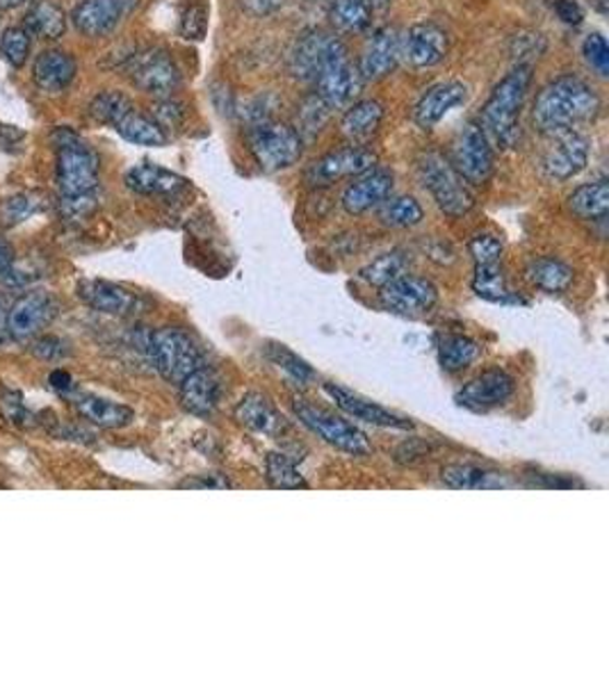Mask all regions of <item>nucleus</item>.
Segmentation results:
<instances>
[{
    "label": "nucleus",
    "mask_w": 609,
    "mask_h": 684,
    "mask_svg": "<svg viewBox=\"0 0 609 684\" xmlns=\"http://www.w3.org/2000/svg\"><path fill=\"white\" fill-rule=\"evenodd\" d=\"M56 144V181L60 210L66 219H83L99 206V156L92 146L66 126L51 135Z\"/></svg>",
    "instance_id": "obj_1"
},
{
    "label": "nucleus",
    "mask_w": 609,
    "mask_h": 684,
    "mask_svg": "<svg viewBox=\"0 0 609 684\" xmlns=\"http://www.w3.org/2000/svg\"><path fill=\"white\" fill-rule=\"evenodd\" d=\"M602 110L598 91L580 76L567 73L550 81L534 99L532 121L539 133L555 135L564 131H575L582 124H589Z\"/></svg>",
    "instance_id": "obj_2"
},
{
    "label": "nucleus",
    "mask_w": 609,
    "mask_h": 684,
    "mask_svg": "<svg viewBox=\"0 0 609 684\" xmlns=\"http://www.w3.org/2000/svg\"><path fill=\"white\" fill-rule=\"evenodd\" d=\"M534 78L532 64H516L494 87L479 112L477 126L494 149L509 151L521 142V112Z\"/></svg>",
    "instance_id": "obj_3"
},
{
    "label": "nucleus",
    "mask_w": 609,
    "mask_h": 684,
    "mask_svg": "<svg viewBox=\"0 0 609 684\" xmlns=\"http://www.w3.org/2000/svg\"><path fill=\"white\" fill-rule=\"evenodd\" d=\"M247 144L254 162L265 174H277V171L290 169L302 160L304 154V139L300 133L275 119L249 126Z\"/></svg>",
    "instance_id": "obj_4"
},
{
    "label": "nucleus",
    "mask_w": 609,
    "mask_h": 684,
    "mask_svg": "<svg viewBox=\"0 0 609 684\" xmlns=\"http://www.w3.org/2000/svg\"><path fill=\"white\" fill-rule=\"evenodd\" d=\"M418 179L443 215L456 219L473 210L475 197L471 187L456 174L454 167L443 154L438 151L423 154L418 160Z\"/></svg>",
    "instance_id": "obj_5"
},
{
    "label": "nucleus",
    "mask_w": 609,
    "mask_h": 684,
    "mask_svg": "<svg viewBox=\"0 0 609 684\" xmlns=\"http://www.w3.org/2000/svg\"><path fill=\"white\" fill-rule=\"evenodd\" d=\"M149 356L154 368L169 383H181L190 372L204 365V354L192 335L179 327H162L149 335Z\"/></svg>",
    "instance_id": "obj_6"
},
{
    "label": "nucleus",
    "mask_w": 609,
    "mask_h": 684,
    "mask_svg": "<svg viewBox=\"0 0 609 684\" xmlns=\"http://www.w3.org/2000/svg\"><path fill=\"white\" fill-rule=\"evenodd\" d=\"M126 76L139 91L154 99L174 96L183 81L176 60L165 48H146L142 53H133L126 60Z\"/></svg>",
    "instance_id": "obj_7"
},
{
    "label": "nucleus",
    "mask_w": 609,
    "mask_h": 684,
    "mask_svg": "<svg viewBox=\"0 0 609 684\" xmlns=\"http://www.w3.org/2000/svg\"><path fill=\"white\" fill-rule=\"evenodd\" d=\"M292 408H295V415L300 418V423L304 427H308L313 433H318L325 443L343 450V452H350L354 456H368L373 452L368 436H365L352 423L340 418V415H333L331 411H327L322 406H315L306 400H295Z\"/></svg>",
    "instance_id": "obj_8"
},
{
    "label": "nucleus",
    "mask_w": 609,
    "mask_h": 684,
    "mask_svg": "<svg viewBox=\"0 0 609 684\" xmlns=\"http://www.w3.org/2000/svg\"><path fill=\"white\" fill-rule=\"evenodd\" d=\"M313 83H315L313 94H318L331 110L352 106L358 99V94L365 85L361 71L350 60L348 46L343 41L336 46V51L325 62V66L320 69V73L315 76Z\"/></svg>",
    "instance_id": "obj_9"
},
{
    "label": "nucleus",
    "mask_w": 609,
    "mask_h": 684,
    "mask_svg": "<svg viewBox=\"0 0 609 684\" xmlns=\"http://www.w3.org/2000/svg\"><path fill=\"white\" fill-rule=\"evenodd\" d=\"M448 160L456 174L471 185H486L496 169L494 146L477 124H466L459 131L450 144Z\"/></svg>",
    "instance_id": "obj_10"
},
{
    "label": "nucleus",
    "mask_w": 609,
    "mask_h": 684,
    "mask_svg": "<svg viewBox=\"0 0 609 684\" xmlns=\"http://www.w3.org/2000/svg\"><path fill=\"white\" fill-rule=\"evenodd\" d=\"M377 162H379L377 154L368 149V146L350 144L343 146V149L322 156L320 160H315L306 169V183L310 187H329L333 183L365 174V171L375 169Z\"/></svg>",
    "instance_id": "obj_11"
},
{
    "label": "nucleus",
    "mask_w": 609,
    "mask_h": 684,
    "mask_svg": "<svg viewBox=\"0 0 609 684\" xmlns=\"http://www.w3.org/2000/svg\"><path fill=\"white\" fill-rule=\"evenodd\" d=\"M548 137L550 144L541 158L544 174L557 183L575 179L589 162V139L577 131H564Z\"/></svg>",
    "instance_id": "obj_12"
},
{
    "label": "nucleus",
    "mask_w": 609,
    "mask_h": 684,
    "mask_svg": "<svg viewBox=\"0 0 609 684\" xmlns=\"http://www.w3.org/2000/svg\"><path fill=\"white\" fill-rule=\"evenodd\" d=\"M137 5L139 0H81L71 19L81 35L99 39L112 35Z\"/></svg>",
    "instance_id": "obj_13"
},
{
    "label": "nucleus",
    "mask_w": 609,
    "mask_h": 684,
    "mask_svg": "<svg viewBox=\"0 0 609 684\" xmlns=\"http://www.w3.org/2000/svg\"><path fill=\"white\" fill-rule=\"evenodd\" d=\"M402 33L383 26L373 33V37L365 41L363 53L358 60V71L365 83H377L391 76L402 60Z\"/></svg>",
    "instance_id": "obj_14"
},
{
    "label": "nucleus",
    "mask_w": 609,
    "mask_h": 684,
    "mask_svg": "<svg viewBox=\"0 0 609 684\" xmlns=\"http://www.w3.org/2000/svg\"><path fill=\"white\" fill-rule=\"evenodd\" d=\"M58 304L48 292H26L8 310V335L31 340L56 320Z\"/></svg>",
    "instance_id": "obj_15"
},
{
    "label": "nucleus",
    "mask_w": 609,
    "mask_h": 684,
    "mask_svg": "<svg viewBox=\"0 0 609 684\" xmlns=\"http://www.w3.org/2000/svg\"><path fill=\"white\" fill-rule=\"evenodd\" d=\"M450 51L448 33L434 21H421L402 35V56L413 69L438 66Z\"/></svg>",
    "instance_id": "obj_16"
},
{
    "label": "nucleus",
    "mask_w": 609,
    "mask_h": 684,
    "mask_svg": "<svg viewBox=\"0 0 609 684\" xmlns=\"http://www.w3.org/2000/svg\"><path fill=\"white\" fill-rule=\"evenodd\" d=\"M516 393V379L504 370H486L456 393V404L468 411H489L507 404Z\"/></svg>",
    "instance_id": "obj_17"
},
{
    "label": "nucleus",
    "mask_w": 609,
    "mask_h": 684,
    "mask_svg": "<svg viewBox=\"0 0 609 684\" xmlns=\"http://www.w3.org/2000/svg\"><path fill=\"white\" fill-rule=\"evenodd\" d=\"M381 302L400 315H425L438 302V288L429 279L404 274L381 288Z\"/></svg>",
    "instance_id": "obj_18"
},
{
    "label": "nucleus",
    "mask_w": 609,
    "mask_h": 684,
    "mask_svg": "<svg viewBox=\"0 0 609 684\" xmlns=\"http://www.w3.org/2000/svg\"><path fill=\"white\" fill-rule=\"evenodd\" d=\"M338 44L340 39L333 35H327L325 30H318V28L304 30L290 51V58H288L290 73L300 81L313 83L315 76L320 73V69L325 66V62L336 51Z\"/></svg>",
    "instance_id": "obj_19"
},
{
    "label": "nucleus",
    "mask_w": 609,
    "mask_h": 684,
    "mask_svg": "<svg viewBox=\"0 0 609 684\" xmlns=\"http://www.w3.org/2000/svg\"><path fill=\"white\" fill-rule=\"evenodd\" d=\"M468 101V85L461 81H441L431 85L416 103L413 110V121L423 129L431 131L436 124H441L446 114H450L454 108L464 106Z\"/></svg>",
    "instance_id": "obj_20"
},
{
    "label": "nucleus",
    "mask_w": 609,
    "mask_h": 684,
    "mask_svg": "<svg viewBox=\"0 0 609 684\" xmlns=\"http://www.w3.org/2000/svg\"><path fill=\"white\" fill-rule=\"evenodd\" d=\"M395 179L388 169H370L356 176V181L343 194V208L350 215H363L381 206L393 194Z\"/></svg>",
    "instance_id": "obj_21"
},
{
    "label": "nucleus",
    "mask_w": 609,
    "mask_h": 684,
    "mask_svg": "<svg viewBox=\"0 0 609 684\" xmlns=\"http://www.w3.org/2000/svg\"><path fill=\"white\" fill-rule=\"evenodd\" d=\"M78 297L94 310L106 313V315H117V317H126L133 315L142 308V300L137 292L119 285V283H110V281H83L78 285Z\"/></svg>",
    "instance_id": "obj_22"
},
{
    "label": "nucleus",
    "mask_w": 609,
    "mask_h": 684,
    "mask_svg": "<svg viewBox=\"0 0 609 684\" xmlns=\"http://www.w3.org/2000/svg\"><path fill=\"white\" fill-rule=\"evenodd\" d=\"M325 393L336 402L338 408H343L356 420L370 423L375 427H388V429H411L413 427V423L402 418V415H395V413H391L388 408H383L370 400H363L343 386L325 383Z\"/></svg>",
    "instance_id": "obj_23"
},
{
    "label": "nucleus",
    "mask_w": 609,
    "mask_h": 684,
    "mask_svg": "<svg viewBox=\"0 0 609 684\" xmlns=\"http://www.w3.org/2000/svg\"><path fill=\"white\" fill-rule=\"evenodd\" d=\"M181 404L187 413L197 415V418H210L219 406L222 398V381L208 368H197L190 372L181 383Z\"/></svg>",
    "instance_id": "obj_24"
},
{
    "label": "nucleus",
    "mask_w": 609,
    "mask_h": 684,
    "mask_svg": "<svg viewBox=\"0 0 609 684\" xmlns=\"http://www.w3.org/2000/svg\"><path fill=\"white\" fill-rule=\"evenodd\" d=\"M126 185L144 197H176L187 190V181L154 162H142L126 171Z\"/></svg>",
    "instance_id": "obj_25"
},
{
    "label": "nucleus",
    "mask_w": 609,
    "mask_h": 684,
    "mask_svg": "<svg viewBox=\"0 0 609 684\" xmlns=\"http://www.w3.org/2000/svg\"><path fill=\"white\" fill-rule=\"evenodd\" d=\"M78 64L69 53L58 51V48H48L39 53L33 64V81L46 94H60L73 81H76Z\"/></svg>",
    "instance_id": "obj_26"
},
{
    "label": "nucleus",
    "mask_w": 609,
    "mask_h": 684,
    "mask_svg": "<svg viewBox=\"0 0 609 684\" xmlns=\"http://www.w3.org/2000/svg\"><path fill=\"white\" fill-rule=\"evenodd\" d=\"M233 415L242 427L263 436L277 438L285 431V418L279 413V408L260 393H247L237 402Z\"/></svg>",
    "instance_id": "obj_27"
},
{
    "label": "nucleus",
    "mask_w": 609,
    "mask_h": 684,
    "mask_svg": "<svg viewBox=\"0 0 609 684\" xmlns=\"http://www.w3.org/2000/svg\"><path fill=\"white\" fill-rule=\"evenodd\" d=\"M386 108L377 99L354 101L345 108L343 119H340V135L350 144H365L377 135L383 124Z\"/></svg>",
    "instance_id": "obj_28"
},
{
    "label": "nucleus",
    "mask_w": 609,
    "mask_h": 684,
    "mask_svg": "<svg viewBox=\"0 0 609 684\" xmlns=\"http://www.w3.org/2000/svg\"><path fill=\"white\" fill-rule=\"evenodd\" d=\"M441 477L450 488H459V491H489V488L516 486V481L507 473L471 466V463H454V466H446Z\"/></svg>",
    "instance_id": "obj_29"
},
{
    "label": "nucleus",
    "mask_w": 609,
    "mask_h": 684,
    "mask_svg": "<svg viewBox=\"0 0 609 684\" xmlns=\"http://www.w3.org/2000/svg\"><path fill=\"white\" fill-rule=\"evenodd\" d=\"M73 404H76L78 413L85 420H89L92 425L101 429H121V427H129L135 420L133 408H129L126 404L106 400V398L78 395Z\"/></svg>",
    "instance_id": "obj_30"
},
{
    "label": "nucleus",
    "mask_w": 609,
    "mask_h": 684,
    "mask_svg": "<svg viewBox=\"0 0 609 684\" xmlns=\"http://www.w3.org/2000/svg\"><path fill=\"white\" fill-rule=\"evenodd\" d=\"M23 28L31 37L56 41L66 33V14L53 0H35L23 16Z\"/></svg>",
    "instance_id": "obj_31"
},
{
    "label": "nucleus",
    "mask_w": 609,
    "mask_h": 684,
    "mask_svg": "<svg viewBox=\"0 0 609 684\" xmlns=\"http://www.w3.org/2000/svg\"><path fill=\"white\" fill-rule=\"evenodd\" d=\"M370 0H331L329 21L340 35H361L373 26Z\"/></svg>",
    "instance_id": "obj_32"
},
{
    "label": "nucleus",
    "mask_w": 609,
    "mask_h": 684,
    "mask_svg": "<svg viewBox=\"0 0 609 684\" xmlns=\"http://www.w3.org/2000/svg\"><path fill=\"white\" fill-rule=\"evenodd\" d=\"M525 274L532 285H537L544 292H550V295H555V292H564L573 283V267L552 256L534 258L527 265Z\"/></svg>",
    "instance_id": "obj_33"
},
{
    "label": "nucleus",
    "mask_w": 609,
    "mask_h": 684,
    "mask_svg": "<svg viewBox=\"0 0 609 684\" xmlns=\"http://www.w3.org/2000/svg\"><path fill=\"white\" fill-rule=\"evenodd\" d=\"M114 131L126 142L137 144V146H149V149H160V146L169 142V137L165 135V131L156 124V121L151 117L137 112L135 108L119 121Z\"/></svg>",
    "instance_id": "obj_34"
},
{
    "label": "nucleus",
    "mask_w": 609,
    "mask_h": 684,
    "mask_svg": "<svg viewBox=\"0 0 609 684\" xmlns=\"http://www.w3.org/2000/svg\"><path fill=\"white\" fill-rule=\"evenodd\" d=\"M479 352L482 347L477 340L461 333H452L446 335L441 340V345H438V363H441V368L446 372H461L479 358Z\"/></svg>",
    "instance_id": "obj_35"
},
{
    "label": "nucleus",
    "mask_w": 609,
    "mask_h": 684,
    "mask_svg": "<svg viewBox=\"0 0 609 684\" xmlns=\"http://www.w3.org/2000/svg\"><path fill=\"white\" fill-rule=\"evenodd\" d=\"M569 208L580 219H602L609 210V183L600 179L580 185L569 197Z\"/></svg>",
    "instance_id": "obj_36"
},
{
    "label": "nucleus",
    "mask_w": 609,
    "mask_h": 684,
    "mask_svg": "<svg viewBox=\"0 0 609 684\" xmlns=\"http://www.w3.org/2000/svg\"><path fill=\"white\" fill-rule=\"evenodd\" d=\"M133 108H135L133 101L129 99L124 91L106 89V91H99V94L94 96V99L87 106V112L96 121V124L114 129L119 121L124 119Z\"/></svg>",
    "instance_id": "obj_37"
},
{
    "label": "nucleus",
    "mask_w": 609,
    "mask_h": 684,
    "mask_svg": "<svg viewBox=\"0 0 609 684\" xmlns=\"http://www.w3.org/2000/svg\"><path fill=\"white\" fill-rule=\"evenodd\" d=\"M404 274H409V258L402 252H388V254H381L379 258L365 265L358 277L365 283L383 288V285H388Z\"/></svg>",
    "instance_id": "obj_38"
},
{
    "label": "nucleus",
    "mask_w": 609,
    "mask_h": 684,
    "mask_svg": "<svg viewBox=\"0 0 609 684\" xmlns=\"http://www.w3.org/2000/svg\"><path fill=\"white\" fill-rule=\"evenodd\" d=\"M265 477L270 486L281 488V491H300L308 488V481L297 471L295 461H290L283 452H270L265 459Z\"/></svg>",
    "instance_id": "obj_39"
},
{
    "label": "nucleus",
    "mask_w": 609,
    "mask_h": 684,
    "mask_svg": "<svg viewBox=\"0 0 609 684\" xmlns=\"http://www.w3.org/2000/svg\"><path fill=\"white\" fill-rule=\"evenodd\" d=\"M473 290L482 300H489V302H509L511 300V290L507 285V274H504L500 262L475 265Z\"/></svg>",
    "instance_id": "obj_40"
},
{
    "label": "nucleus",
    "mask_w": 609,
    "mask_h": 684,
    "mask_svg": "<svg viewBox=\"0 0 609 684\" xmlns=\"http://www.w3.org/2000/svg\"><path fill=\"white\" fill-rule=\"evenodd\" d=\"M331 117V108L320 99L318 94H310L297 108V133L304 142L318 137Z\"/></svg>",
    "instance_id": "obj_41"
},
{
    "label": "nucleus",
    "mask_w": 609,
    "mask_h": 684,
    "mask_svg": "<svg viewBox=\"0 0 609 684\" xmlns=\"http://www.w3.org/2000/svg\"><path fill=\"white\" fill-rule=\"evenodd\" d=\"M425 210L413 197H395L383 201L381 222L391 229H413L423 222Z\"/></svg>",
    "instance_id": "obj_42"
},
{
    "label": "nucleus",
    "mask_w": 609,
    "mask_h": 684,
    "mask_svg": "<svg viewBox=\"0 0 609 684\" xmlns=\"http://www.w3.org/2000/svg\"><path fill=\"white\" fill-rule=\"evenodd\" d=\"M31 46H33V37L23 26H12L3 33V37H0V51H3V58L14 69H21L28 62Z\"/></svg>",
    "instance_id": "obj_43"
},
{
    "label": "nucleus",
    "mask_w": 609,
    "mask_h": 684,
    "mask_svg": "<svg viewBox=\"0 0 609 684\" xmlns=\"http://www.w3.org/2000/svg\"><path fill=\"white\" fill-rule=\"evenodd\" d=\"M208 3L206 0H192L181 12L179 21V33L183 39L202 41L208 30Z\"/></svg>",
    "instance_id": "obj_44"
},
{
    "label": "nucleus",
    "mask_w": 609,
    "mask_h": 684,
    "mask_svg": "<svg viewBox=\"0 0 609 684\" xmlns=\"http://www.w3.org/2000/svg\"><path fill=\"white\" fill-rule=\"evenodd\" d=\"M151 119L169 137V133H176L185 126L187 108H185V103L176 101L174 96H167V99H156V103L151 106Z\"/></svg>",
    "instance_id": "obj_45"
},
{
    "label": "nucleus",
    "mask_w": 609,
    "mask_h": 684,
    "mask_svg": "<svg viewBox=\"0 0 609 684\" xmlns=\"http://www.w3.org/2000/svg\"><path fill=\"white\" fill-rule=\"evenodd\" d=\"M267 358H270L275 365H279L283 372H288L292 379L300 381V383H308L315 379V372H313L310 365L304 358H300L295 352H290L285 345L267 347Z\"/></svg>",
    "instance_id": "obj_46"
},
{
    "label": "nucleus",
    "mask_w": 609,
    "mask_h": 684,
    "mask_svg": "<svg viewBox=\"0 0 609 684\" xmlns=\"http://www.w3.org/2000/svg\"><path fill=\"white\" fill-rule=\"evenodd\" d=\"M46 208L44 194H35V192H21L16 197L8 199L3 215L8 227H16L21 222H26L28 217H33L35 212H41Z\"/></svg>",
    "instance_id": "obj_47"
},
{
    "label": "nucleus",
    "mask_w": 609,
    "mask_h": 684,
    "mask_svg": "<svg viewBox=\"0 0 609 684\" xmlns=\"http://www.w3.org/2000/svg\"><path fill=\"white\" fill-rule=\"evenodd\" d=\"M582 56L598 76H609V46L600 33H589L582 41Z\"/></svg>",
    "instance_id": "obj_48"
},
{
    "label": "nucleus",
    "mask_w": 609,
    "mask_h": 684,
    "mask_svg": "<svg viewBox=\"0 0 609 684\" xmlns=\"http://www.w3.org/2000/svg\"><path fill=\"white\" fill-rule=\"evenodd\" d=\"M468 249L475 265H491V262H500L504 247H502V240L494 233H475L468 242Z\"/></svg>",
    "instance_id": "obj_49"
},
{
    "label": "nucleus",
    "mask_w": 609,
    "mask_h": 684,
    "mask_svg": "<svg viewBox=\"0 0 609 684\" xmlns=\"http://www.w3.org/2000/svg\"><path fill=\"white\" fill-rule=\"evenodd\" d=\"M0 411H3V415L12 425L19 427H28L33 420V413L23 404L21 395L12 393V390H3V393H0Z\"/></svg>",
    "instance_id": "obj_50"
},
{
    "label": "nucleus",
    "mask_w": 609,
    "mask_h": 684,
    "mask_svg": "<svg viewBox=\"0 0 609 684\" xmlns=\"http://www.w3.org/2000/svg\"><path fill=\"white\" fill-rule=\"evenodd\" d=\"M511 48H514L519 64H527L525 58H539L546 51V39L539 33H521L514 37V46Z\"/></svg>",
    "instance_id": "obj_51"
},
{
    "label": "nucleus",
    "mask_w": 609,
    "mask_h": 684,
    "mask_svg": "<svg viewBox=\"0 0 609 684\" xmlns=\"http://www.w3.org/2000/svg\"><path fill=\"white\" fill-rule=\"evenodd\" d=\"M552 8H555V14L559 16V21L567 23V26L575 28L584 21V10L577 0H555Z\"/></svg>",
    "instance_id": "obj_52"
},
{
    "label": "nucleus",
    "mask_w": 609,
    "mask_h": 684,
    "mask_svg": "<svg viewBox=\"0 0 609 684\" xmlns=\"http://www.w3.org/2000/svg\"><path fill=\"white\" fill-rule=\"evenodd\" d=\"M181 488H231V481L224 475H199V477H187L185 481L179 484Z\"/></svg>",
    "instance_id": "obj_53"
},
{
    "label": "nucleus",
    "mask_w": 609,
    "mask_h": 684,
    "mask_svg": "<svg viewBox=\"0 0 609 684\" xmlns=\"http://www.w3.org/2000/svg\"><path fill=\"white\" fill-rule=\"evenodd\" d=\"M35 354H39L41 358H48V361H56V358L66 356L69 350L64 347V342L58 338H41V340H37Z\"/></svg>",
    "instance_id": "obj_54"
},
{
    "label": "nucleus",
    "mask_w": 609,
    "mask_h": 684,
    "mask_svg": "<svg viewBox=\"0 0 609 684\" xmlns=\"http://www.w3.org/2000/svg\"><path fill=\"white\" fill-rule=\"evenodd\" d=\"M23 139H26V131H21L10 124H0V149L3 151H16L21 149Z\"/></svg>",
    "instance_id": "obj_55"
},
{
    "label": "nucleus",
    "mask_w": 609,
    "mask_h": 684,
    "mask_svg": "<svg viewBox=\"0 0 609 684\" xmlns=\"http://www.w3.org/2000/svg\"><path fill=\"white\" fill-rule=\"evenodd\" d=\"M283 5H285V0H242V8H245L254 16L275 14Z\"/></svg>",
    "instance_id": "obj_56"
},
{
    "label": "nucleus",
    "mask_w": 609,
    "mask_h": 684,
    "mask_svg": "<svg viewBox=\"0 0 609 684\" xmlns=\"http://www.w3.org/2000/svg\"><path fill=\"white\" fill-rule=\"evenodd\" d=\"M14 262V254H12V247L5 242L0 240V277H3L8 272V267Z\"/></svg>",
    "instance_id": "obj_57"
},
{
    "label": "nucleus",
    "mask_w": 609,
    "mask_h": 684,
    "mask_svg": "<svg viewBox=\"0 0 609 684\" xmlns=\"http://www.w3.org/2000/svg\"><path fill=\"white\" fill-rule=\"evenodd\" d=\"M5 338H8V310L3 300H0V345H3Z\"/></svg>",
    "instance_id": "obj_58"
},
{
    "label": "nucleus",
    "mask_w": 609,
    "mask_h": 684,
    "mask_svg": "<svg viewBox=\"0 0 609 684\" xmlns=\"http://www.w3.org/2000/svg\"><path fill=\"white\" fill-rule=\"evenodd\" d=\"M51 381H53V388H58V390H69L71 388V377L66 372H53Z\"/></svg>",
    "instance_id": "obj_59"
},
{
    "label": "nucleus",
    "mask_w": 609,
    "mask_h": 684,
    "mask_svg": "<svg viewBox=\"0 0 609 684\" xmlns=\"http://www.w3.org/2000/svg\"><path fill=\"white\" fill-rule=\"evenodd\" d=\"M592 5H594V10L598 12V14H607L609 12V0H592Z\"/></svg>",
    "instance_id": "obj_60"
},
{
    "label": "nucleus",
    "mask_w": 609,
    "mask_h": 684,
    "mask_svg": "<svg viewBox=\"0 0 609 684\" xmlns=\"http://www.w3.org/2000/svg\"><path fill=\"white\" fill-rule=\"evenodd\" d=\"M370 5H373L375 12H377V10H386L388 5H391V0H370Z\"/></svg>",
    "instance_id": "obj_61"
},
{
    "label": "nucleus",
    "mask_w": 609,
    "mask_h": 684,
    "mask_svg": "<svg viewBox=\"0 0 609 684\" xmlns=\"http://www.w3.org/2000/svg\"><path fill=\"white\" fill-rule=\"evenodd\" d=\"M21 3L23 0H0V10H10V8H16Z\"/></svg>",
    "instance_id": "obj_62"
}]
</instances>
